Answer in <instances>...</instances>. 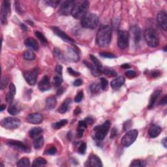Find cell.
Returning a JSON list of instances; mask_svg holds the SVG:
<instances>
[{
  "instance_id": "cell-52",
  "label": "cell",
  "mask_w": 167,
  "mask_h": 167,
  "mask_svg": "<svg viewBox=\"0 0 167 167\" xmlns=\"http://www.w3.org/2000/svg\"><path fill=\"white\" fill-rule=\"evenodd\" d=\"M84 120V122L86 123V124L88 125L93 124V123H94V122H95V120H94L93 118H91V117H87Z\"/></svg>"
},
{
  "instance_id": "cell-44",
  "label": "cell",
  "mask_w": 167,
  "mask_h": 167,
  "mask_svg": "<svg viewBox=\"0 0 167 167\" xmlns=\"http://www.w3.org/2000/svg\"><path fill=\"white\" fill-rule=\"evenodd\" d=\"M45 3L49 5L50 7H56L59 4L60 1H56V0H48V1H45Z\"/></svg>"
},
{
  "instance_id": "cell-37",
  "label": "cell",
  "mask_w": 167,
  "mask_h": 167,
  "mask_svg": "<svg viewBox=\"0 0 167 167\" xmlns=\"http://www.w3.org/2000/svg\"><path fill=\"white\" fill-rule=\"evenodd\" d=\"M35 35H36V37H37L40 40V41L43 43V44H44V45L47 44L48 41H47V39H46V37H45V35H43L42 33H41L40 31H35Z\"/></svg>"
},
{
  "instance_id": "cell-24",
  "label": "cell",
  "mask_w": 167,
  "mask_h": 167,
  "mask_svg": "<svg viewBox=\"0 0 167 167\" xmlns=\"http://www.w3.org/2000/svg\"><path fill=\"white\" fill-rule=\"evenodd\" d=\"M57 101L54 96H50L46 99V108L48 110H52L56 106Z\"/></svg>"
},
{
  "instance_id": "cell-34",
  "label": "cell",
  "mask_w": 167,
  "mask_h": 167,
  "mask_svg": "<svg viewBox=\"0 0 167 167\" xmlns=\"http://www.w3.org/2000/svg\"><path fill=\"white\" fill-rule=\"evenodd\" d=\"M47 163V161H46L43 157H39V158L35 159L33 162L32 166H40L43 165H45Z\"/></svg>"
},
{
  "instance_id": "cell-19",
  "label": "cell",
  "mask_w": 167,
  "mask_h": 167,
  "mask_svg": "<svg viewBox=\"0 0 167 167\" xmlns=\"http://www.w3.org/2000/svg\"><path fill=\"white\" fill-rule=\"evenodd\" d=\"M125 82V78L123 76L118 77L110 82V86L113 89L117 90L122 87Z\"/></svg>"
},
{
  "instance_id": "cell-61",
  "label": "cell",
  "mask_w": 167,
  "mask_h": 167,
  "mask_svg": "<svg viewBox=\"0 0 167 167\" xmlns=\"http://www.w3.org/2000/svg\"><path fill=\"white\" fill-rule=\"evenodd\" d=\"M121 67H122V69H129V68H130V65L129 64H123Z\"/></svg>"
},
{
  "instance_id": "cell-1",
  "label": "cell",
  "mask_w": 167,
  "mask_h": 167,
  "mask_svg": "<svg viewBox=\"0 0 167 167\" xmlns=\"http://www.w3.org/2000/svg\"><path fill=\"white\" fill-rule=\"evenodd\" d=\"M112 39V29L108 25H102L96 35V43L100 47H106L110 45Z\"/></svg>"
},
{
  "instance_id": "cell-16",
  "label": "cell",
  "mask_w": 167,
  "mask_h": 167,
  "mask_svg": "<svg viewBox=\"0 0 167 167\" xmlns=\"http://www.w3.org/2000/svg\"><path fill=\"white\" fill-rule=\"evenodd\" d=\"M27 122L31 124L38 125L43 122V115L39 113H32L28 115L27 117Z\"/></svg>"
},
{
  "instance_id": "cell-56",
  "label": "cell",
  "mask_w": 167,
  "mask_h": 167,
  "mask_svg": "<svg viewBox=\"0 0 167 167\" xmlns=\"http://www.w3.org/2000/svg\"><path fill=\"white\" fill-rule=\"evenodd\" d=\"M151 74L152 76L154 77V78H156V77H158L159 75H160V71L155 70V71H151Z\"/></svg>"
},
{
  "instance_id": "cell-28",
  "label": "cell",
  "mask_w": 167,
  "mask_h": 167,
  "mask_svg": "<svg viewBox=\"0 0 167 167\" xmlns=\"http://www.w3.org/2000/svg\"><path fill=\"white\" fill-rule=\"evenodd\" d=\"M43 130L41 127H33L29 131V135L32 139H35L43 133Z\"/></svg>"
},
{
  "instance_id": "cell-23",
  "label": "cell",
  "mask_w": 167,
  "mask_h": 167,
  "mask_svg": "<svg viewBox=\"0 0 167 167\" xmlns=\"http://www.w3.org/2000/svg\"><path fill=\"white\" fill-rule=\"evenodd\" d=\"M24 44L26 47L31 48L32 50H39V44L37 41L33 38H28L24 41Z\"/></svg>"
},
{
  "instance_id": "cell-40",
  "label": "cell",
  "mask_w": 167,
  "mask_h": 167,
  "mask_svg": "<svg viewBox=\"0 0 167 167\" xmlns=\"http://www.w3.org/2000/svg\"><path fill=\"white\" fill-rule=\"evenodd\" d=\"M8 112L11 115H17L19 113V110L17 106L14 105H11L8 108Z\"/></svg>"
},
{
  "instance_id": "cell-3",
  "label": "cell",
  "mask_w": 167,
  "mask_h": 167,
  "mask_svg": "<svg viewBox=\"0 0 167 167\" xmlns=\"http://www.w3.org/2000/svg\"><path fill=\"white\" fill-rule=\"evenodd\" d=\"M144 37L150 47L156 48L159 45V37L153 28H147L144 32Z\"/></svg>"
},
{
  "instance_id": "cell-12",
  "label": "cell",
  "mask_w": 167,
  "mask_h": 167,
  "mask_svg": "<svg viewBox=\"0 0 167 167\" xmlns=\"http://www.w3.org/2000/svg\"><path fill=\"white\" fill-rule=\"evenodd\" d=\"M7 144L9 145V146L13 147L14 149L20 150V151L24 152H29L30 151V149L24 143V142L19 141V140H8L7 142Z\"/></svg>"
},
{
  "instance_id": "cell-9",
  "label": "cell",
  "mask_w": 167,
  "mask_h": 167,
  "mask_svg": "<svg viewBox=\"0 0 167 167\" xmlns=\"http://www.w3.org/2000/svg\"><path fill=\"white\" fill-rule=\"evenodd\" d=\"M39 74L38 67H35L32 69L29 70L24 73V76L26 81L31 86H34L37 82Z\"/></svg>"
},
{
  "instance_id": "cell-49",
  "label": "cell",
  "mask_w": 167,
  "mask_h": 167,
  "mask_svg": "<svg viewBox=\"0 0 167 167\" xmlns=\"http://www.w3.org/2000/svg\"><path fill=\"white\" fill-rule=\"evenodd\" d=\"M56 153V148L54 146H51L49 147L48 149H47L45 151V154L46 155H50V156H52V155H54Z\"/></svg>"
},
{
  "instance_id": "cell-64",
  "label": "cell",
  "mask_w": 167,
  "mask_h": 167,
  "mask_svg": "<svg viewBox=\"0 0 167 167\" xmlns=\"http://www.w3.org/2000/svg\"><path fill=\"white\" fill-rule=\"evenodd\" d=\"M164 51H165V52L166 51V47H165V48H164Z\"/></svg>"
},
{
  "instance_id": "cell-62",
  "label": "cell",
  "mask_w": 167,
  "mask_h": 167,
  "mask_svg": "<svg viewBox=\"0 0 167 167\" xmlns=\"http://www.w3.org/2000/svg\"><path fill=\"white\" fill-rule=\"evenodd\" d=\"M20 26H21V28H22V30H24V31H27L28 30V27L27 26H26L25 24H22L21 25H20Z\"/></svg>"
},
{
  "instance_id": "cell-25",
  "label": "cell",
  "mask_w": 167,
  "mask_h": 167,
  "mask_svg": "<svg viewBox=\"0 0 167 167\" xmlns=\"http://www.w3.org/2000/svg\"><path fill=\"white\" fill-rule=\"evenodd\" d=\"M161 90H156L154 92L152 93V95H151V97H150L149 99V105H148V108L151 109L154 106L155 104L156 103L157 99H158L159 95H161Z\"/></svg>"
},
{
  "instance_id": "cell-35",
  "label": "cell",
  "mask_w": 167,
  "mask_h": 167,
  "mask_svg": "<svg viewBox=\"0 0 167 167\" xmlns=\"http://www.w3.org/2000/svg\"><path fill=\"white\" fill-rule=\"evenodd\" d=\"M67 123H68L67 120H65V119L62 120H60L59 122H57L56 123H54V124L52 125V127L55 129H59L65 126V125L67 124Z\"/></svg>"
},
{
  "instance_id": "cell-4",
  "label": "cell",
  "mask_w": 167,
  "mask_h": 167,
  "mask_svg": "<svg viewBox=\"0 0 167 167\" xmlns=\"http://www.w3.org/2000/svg\"><path fill=\"white\" fill-rule=\"evenodd\" d=\"M99 19L98 16L93 13L86 14L81 19L82 26L88 29H95L99 25Z\"/></svg>"
},
{
  "instance_id": "cell-17",
  "label": "cell",
  "mask_w": 167,
  "mask_h": 167,
  "mask_svg": "<svg viewBox=\"0 0 167 167\" xmlns=\"http://www.w3.org/2000/svg\"><path fill=\"white\" fill-rule=\"evenodd\" d=\"M39 89L41 91H47L50 90V88H51V85H50V78L48 76H44V77L42 78V80L39 82Z\"/></svg>"
},
{
  "instance_id": "cell-30",
  "label": "cell",
  "mask_w": 167,
  "mask_h": 167,
  "mask_svg": "<svg viewBox=\"0 0 167 167\" xmlns=\"http://www.w3.org/2000/svg\"><path fill=\"white\" fill-rule=\"evenodd\" d=\"M44 138L42 136H39L37 138H35V139L33 142V146H34L35 149H39L44 145Z\"/></svg>"
},
{
  "instance_id": "cell-33",
  "label": "cell",
  "mask_w": 167,
  "mask_h": 167,
  "mask_svg": "<svg viewBox=\"0 0 167 167\" xmlns=\"http://www.w3.org/2000/svg\"><path fill=\"white\" fill-rule=\"evenodd\" d=\"M24 58L26 60L31 61V60H33L35 59V54L31 50H26L24 54Z\"/></svg>"
},
{
  "instance_id": "cell-55",
  "label": "cell",
  "mask_w": 167,
  "mask_h": 167,
  "mask_svg": "<svg viewBox=\"0 0 167 167\" xmlns=\"http://www.w3.org/2000/svg\"><path fill=\"white\" fill-rule=\"evenodd\" d=\"M82 84H83V81H82V79H80V78L76 79L73 83L74 86H80Z\"/></svg>"
},
{
  "instance_id": "cell-48",
  "label": "cell",
  "mask_w": 167,
  "mask_h": 167,
  "mask_svg": "<svg viewBox=\"0 0 167 167\" xmlns=\"http://www.w3.org/2000/svg\"><path fill=\"white\" fill-rule=\"evenodd\" d=\"M54 55H55V57H57L59 60L64 61V58L63 57L62 54L59 49H58V48H55L54 50Z\"/></svg>"
},
{
  "instance_id": "cell-27",
  "label": "cell",
  "mask_w": 167,
  "mask_h": 167,
  "mask_svg": "<svg viewBox=\"0 0 167 167\" xmlns=\"http://www.w3.org/2000/svg\"><path fill=\"white\" fill-rule=\"evenodd\" d=\"M71 103V99H67L64 103L62 104V105L60 106V107L59 108V113L61 114H65V112H67V110L69 109V107L70 106V104Z\"/></svg>"
},
{
  "instance_id": "cell-18",
  "label": "cell",
  "mask_w": 167,
  "mask_h": 167,
  "mask_svg": "<svg viewBox=\"0 0 167 167\" xmlns=\"http://www.w3.org/2000/svg\"><path fill=\"white\" fill-rule=\"evenodd\" d=\"M66 57L70 61L77 62L79 61V54L77 50L74 48H69L66 52Z\"/></svg>"
},
{
  "instance_id": "cell-20",
  "label": "cell",
  "mask_w": 167,
  "mask_h": 167,
  "mask_svg": "<svg viewBox=\"0 0 167 167\" xmlns=\"http://www.w3.org/2000/svg\"><path fill=\"white\" fill-rule=\"evenodd\" d=\"M131 32L135 43H139L141 39V30L138 26H134L131 28Z\"/></svg>"
},
{
  "instance_id": "cell-21",
  "label": "cell",
  "mask_w": 167,
  "mask_h": 167,
  "mask_svg": "<svg viewBox=\"0 0 167 167\" xmlns=\"http://www.w3.org/2000/svg\"><path fill=\"white\" fill-rule=\"evenodd\" d=\"M16 87L14 86V84L13 83H11L10 85H9V93H7L6 99L7 101L9 103L12 104V103L13 102L14 95L16 94Z\"/></svg>"
},
{
  "instance_id": "cell-53",
  "label": "cell",
  "mask_w": 167,
  "mask_h": 167,
  "mask_svg": "<svg viewBox=\"0 0 167 167\" xmlns=\"http://www.w3.org/2000/svg\"><path fill=\"white\" fill-rule=\"evenodd\" d=\"M62 70H63L62 67L61 66V65H57L56 67H55V73L57 74V75H60V76H62Z\"/></svg>"
},
{
  "instance_id": "cell-63",
  "label": "cell",
  "mask_w": 167,
  "mask_h": 167,
  "mask_svg": "<svg viewBox=\"0 0 167 167\" xmlns=\"http://www.w3.org/2000/svg\"><path fill=\"white\" fill-rule=\"evenodd\" d=\"M5 108H6V106L5 105H1V112H2V111H3L5 109Z\"/></svg>"
},
{
  "instance_id": "cell-15",
  "label": "cell",
  "mask_w": 167,
  "mask_h": 167,
  "mask_svg": "<svg viewBox=\"0 0 167 167\" xmlns=\"http://www.w3.org/2000/svg\"><path fill=\"white\" fill-rule=\"evenodd\" d=\"M52 30L53 31H54V32L55 35H57L58 37H59V38H61L62 39L65 41V42H67L68 43H74V39H72L71 37H69L68 35H67L64 31L60 30L59 28L53 27Z\"/></svg>"
},
{
  "instance_id": "cell-10",
  "label": "cell",
  "mask_w": 167,
  "mask_h": 167,
  "mask_svg": "<svg viewBox=\"0 0 167 167\" xmlns=\"http://www.w3.org/2000/svg\"><path fill=\"white\" fill-rule=\"evenodd\" d=\"M76 2L73 0H67L62 3L60 6L59 12L62 15L69 16L72 14Z\"/></svg>"
},
{
  "instance_id": "cell-43",
  "label": "cell",
  "mask_w": 167,
  "mask_h": 167,
  "mask_svg": "<svg viewBox=\"0 0 167 167\" xmlns=\"http://www.w3.org/2000/svg\"><path fill=\"white\" fill-rule=\"evenodd\" d=\"M87 149V145L85 142H82V143L80 144V146L78 147V152L80 154H84L86 153Z\"/></svg>"
},
{
  "instance_id": "cell-14",
  "label": "cell",
  "mask_w": 167,
  "mask_h": 167,
  "mask_svg": "<svg viewBox=\"0 0 167 167\" xmlns=\"http://www.w3.org/2000/svg\"><path fill=\"white\" fill-rule=\"evenodd\" d=\"M157 22L160 27L166 31L167 30V14L165 11H161L157 14Z\"/></svg>"
},
{
  "instance_id": "cell-41",
  "label": "cell",
  "mask_w": 167,
  "mask_h": 167,
  "mask_svg": "<svg viewBox=\"0 0 167 167\" xmlns=\"http://www.w3.org/2000/svg\"><path fill=\"white\" fill-rule=\"evenodd\" d=\"M9 77L7 76H5L2 77L1 80V83H0V88L1 89H4L7 86V84L9 83Z\"/></svg>"
},
{
  "instance_id": "cell-51",
  "label": "cell",
  "mask_w": 167,
  "mask_h": 167,
  "mask_svg": "<svg viewBox=\"0 0 167 167\" xmlns=\"http://www.w3.org/2000/svg\"><path fill=\"white\" fill-rule=\"evenodd\" d=\"M125 76L128 78H135V76H137L136 72H135L134 71H128L126 72H125Z\"/></svg>"
},
{
  "instance_id": "cell-59",
  "label": "cell",
  "mask_w": 167,
  "mask_h": 167,
  "mask_svg": "<svg viewBox=\"0 0 167 167\" xmlns=\"http://www.w3.org/2000/svg\"><path fill=\"white\" fill-rule=\"evenodd\" d=\"M74 113L75 115H78L79 114H80L81 113V109H80V108L78 107H78H76V109L74 110Z\"/></svg>"
},
{
  "instance_id": "cell-38",
  "label": "cell",
  "mask_w": 167,
  "mask_h": 167,
  "mask_svg": "<svg viewBox=\"0 0 167 167\" xmlns=\"http://www.w3.org/2000/svg\"><path fill=\"white\" fill-rule=\"evenodd\" d=\"M146 163L144 161L139 160V159H137V160L133 161L131 164H130V166L131 167H143L146 166Z\"/></svg>"
},
{
  "instance_id": "cell-29",
  "label": "cell",
  "mask_w": 167,
  "mask_h": 167,
  "mask_svg": "<svg viewBox=\"0 0 167 167\" xmlns=\"http://www.w3.org/2000/svg\"><path fill=\"white\" fill-rule=\"evenodd\" d=\"M83 63L86 65L87 67H88V69H89L91 70V73H92L94 75V76H99V75L101 74V72L99 71V70L96 68V67L95 66V65H92L91 64H90V63H89L87 61H86V60H85V61H84Z\"/></svg>"
},
{
  "instance_id": "cell-2",
  "label": "cell",
  "mask_w": 167,
  "mask_h": 167,
  "mask_svg": "<svg viewBox=\"0 0 167 167\" xmlns=\"http://www.w3.org/2000/svg\"><path fill=\"white\" fill-rule=\"evenodd\" d=\"M89 3L88 1H80L75 3L72 16L76 19H82L87 14Z\"/></svg>"
},
{
  "instance_id": "cell-54",
  "label": "cell",
  "mask_w": 167,
  "mask_h": 167,
  "mask_svg": "<svg viewBox=\"0 0 167 167\" xmlns=\"http://www.w3.org/2000/svg\"><path fill=\"white\" fill-rule=\"evenodd\" d=\"M130 127H131V122H130V121H127V122H126L124 123V125H123V129H124V130H126L127 129H129Z\"/></svg>"
},
{
  "instance_id": "cell-46",
  "label": "cell",
  "mask_w": 167,
  "mask_h": 167,
  "mask_svg": "<svg viewBox=\"0 0 167 167\" xmlns=\"http://www.w3.org/2000/svg\"><path fill=\"white\" fill-rule=\"evenodd\" d=\"M100 55L103 57L110 58V59H113V58L116 57V56L114 54H113L112 53H110V52H101Z\"/></svg>"
},
{
  "instance_id": "cell-22",
  "label": "cell",
  "mask_w": 167,
  "mask_h": 167,
  "mask_svg": "<svg viewBox=\"0 0 167 167\" xmlns=\"http://www.w3.org/2000/svg\"><path fill=\"white\" fill-rule=\"evenodd\" d=\"M161 128L159 125H153L148 130L149 136L151 138H156L161 134Z\"/></svg>"
},
{
  "instance_id": "cell-39",
  "label": "cell",
  "mask_w": 167,
  "mask_h": 167,
  "mask_svg": "<svg viewBox=\"0 0 167 167\" xmlns=\"http://www.w3.org/2000/svg\"><path fill=\"white\" fill-rule=\"evenodd\" d=\"M101 88V84H98V83H93L90 86V89L91 91L93 93H97L100 91Z\"/></svg>"
},
{
  "instance_id": "cell-6",
  "label": "cell",
  "mask_w": 167,
  "mask_h": 167,
  "mask_svg": "<svg viewBox=\"0 0 167 167\" xmlns=\"http://www.w3.org/2000/svg\"><path fill=\"white\" fill-rule=\"evenodd\" d=\"M21 124L20 120L17 118L8 117L4 119L1 122V126L7 129L13 130L16 129L20 126Z\"/></svg>"
},
{
  "instance_id": "cell-58",
  "label": "cell",
  "mask_w": 167,
  "mask_h": 167,
  "mask_svg": "<svg viewBox=\"0 0 167 167\" xmlns=\"http://www.w3.org/2000/svg\"><path fill=\"white\" fill-rule=\"evenodd\" d=\"M65 91V89L62 87V88H59V89H57V95H62V94L64 93Z\"/></svg>"
},
{
  "instance_id": "cell-31",
  "label": "cell",
  "mask_w": 167,
  "mask_h": 167,
  "mask_svg": "<svg viewBox=\"0 0 167 167\" xmlns=\"http://www.w3.org/2000/svg\"><path fill=\"white\" fill-rule=\"evenodd\" d=\"M91 60L93 63V65L96 67V68L99 71L102 72L103 71V65L101 64V62L95 56H94L93 55H90Z\"/></svg>"
},
{
  "instance_id": "cell-57",
  "label": "cell",
  "mask_w": 167,
  "mask_h": 167,
  "mask_svg": "<svg viewBox=\"0 0 167 167\" xmlns=\"http://www.w3.org/2000/svg\"><path fill=\"white\" fill-rule=\"evenodd\" d=\"M166 103H167V95H165L163 99H161V102L159 103V105L164 106L166 105Z\"/></svg>"
},
{
  "instance_id": "cell-5",
  "label": "cell",
  "mask_w": 167,
  "mask_h": 167,
  "mask_svg": "<svg viewBox=\"0 0 167 167\" xmlns=\"http://www.w3.org/2000/svg\"><path fill=\"white\" fill-rule=\"evenodd\" d=\"M111 122L110 120H106L100 126L95 128V138L99 140H103L109 131Z\"/></svg>"
},
{
  "instance_id": "cell-42",
  "label": "cell",
  "mask_w": 167,
  "mask_h": 167,
  "mask_svg": "<svg viewBox=\"0 0 167 167\" xmlns=\"http://www.w3.org/2000/svg\"><path fill=\"white\" fill-rule=\"evenodd\" d=\"M63 82L62 76L60 75H56L54 78V85L55 87H59L61 86L62 83Z\"/></svg>"
},
{
  "instance_id": "cell-36",
  "label": "cell",
  "mask_w": 167,
  "mask_h": 167,
  "mask_svg": "<svg viewBox=\"0 0 167 167\" xmlns=\"http://www.w3.org/2000/svg\"><path fill=\"white\" fill-rule=\"evenodd\" d=\"M30 165V161L29 159L26 158V157H24V158L21 159L19 160L17 163V166L18 167H28Z\"/></svg>"
},
{
  "instance_id": "cell-47",
  "label": "cell",
  "mask_w": 167,
  "mask_h": 167,
  "mask_svg": "<svg viewBox=\"0 0 167 167\" xmlns=\"http://www.w3.org/2000/svg\"><path fill=\"white\" fill-rule=\"evenodd\" d=\"M84 97V93L82 91H80L79 92L77 93V95H76L74 98V101L76 103H80L81 102L82 99H83Z\"/></svg>"
},
{
  "instance_id": "cell-11",
  "label": "cell",
  "mask_w": 167,
  "mask_h": 167,
  "mask_svg": "<svg viewBox=\"0 0 167 167\" xmlns=\"http://www.w3.org/2000/svg\"><path fill=\"white\" fill-rule=\"evenodd\" d=\"M11 13L10 1L4 0L2 2L1 7V22L2 24H5L7 22V15Z\"/></svg>"
},
{
  "instance_id": "cell-45",
  "label": "cell",
  "mask_w": 167,
  "mask_h": 167,
  "mask_svg": "<svg viewBox=\"0 0 167 167\" xmlns=\"http://www.w3.org/2000/svg\"><path fill=\"white\" fill-rule=\"evenodd\" d=\"M100 84L101 86V88H102L103 90H106V89L108 88V82L107 80L105 78H101Z\"/></svg>"
},
{
  "instance_id": "cell-60",
  "label": "cell",
  "mask_w": 167,
  "mask_h": 167,
  "mask_svg": "<svg viewBox=\"0 0 167 167\" xmlns=\"http://www.w3.org/2000/svg\"><path fill=\"white\" fill-rule=\"evenodd\" d=\"M166 142H167V139H166V137H165V138H164V139L163 140H162V142H161L162 144L163 145V146L164 147H167Z\"/></svg>"
},
{
  "instance_id": "cell-50",
  "label": "cell",
  "mask_w": 167,
  "mask_h": 167,
  "mask_svg": "<svg viewBox=\"0 0 167 167\" xmlns=\"http://www.w3.org/2000/svg\"><path fill=\"white\" fill-rule=\"evenodd\" d=\"M67 72H68V73L69 74H71V76H78L80 75V72L75 71L74 70H73L71 68V67H68V68H67Z\"/></svg>"
},
{
  "instance_id": "cell-26",
  "label": "cell",
  "mask_w": 167,
  "mask_h": 167,
  "mask_svg": "<svg viewBox=\"0 0 167 167\" xmlns=\"http://www.w3.org/2000/svg\"><path fill=\"white\" fill-rule=\"evenodd\" d=\"M87 127H88V125L84 122V120L80 121L78 125V127H77V137L82 138Z\"/></svg>"
},
{
  "instance_id": "cell-32",
  "label": "cell",
  "mask_w": 167,
  "mask_h": 167,
  "mask_svg": "<svg viewBox=\"0 0 167 167\" xmlns=\"http://www.w3.org/2000/svg\"><path fill=\"white\" fill-rule=\"evenodd\" d=\"M102 72L104 74H106V76L110 77H114L117 76V72H116L115 70L111 68H108V67H105V68H103Z\"/></svg>"
},
{
  "instance_id": "cell-13",
  "label": "cell",
  "mask_w": 167,
  "mask_h": 167,
  "mask_svg": "<svg viewBox=\"0 0 167 167\" xmlns=\"http://www.w3.org/2000/svg\"><path fill=\"white\" fill-rule=\"evenodd\" d=\"M86 166H96V167H101L103 166V163L101 159L96 156V155H91L89 157L88 161H86L85 164Z\"/></svg>"
},
{
  "instance_id": "cell-8",
  "label": "cell",
  "mask_w": 167,
  "mask_h": 167,
  "mask_svg": "<svg viewBox=\"0 0 167 167\" xmlns=\"http://www.w3.org/2000/svg\"><path fill=\"white\" fill-rule=\"evenodd\" d=\"M137 130L132 129L127 131L122 139V144L124 147H129L134 142L138 137Z\"/></svg>"
},
{
  "instance_id": "cell-7",
  "label": "cell",
  "mask_w": 167,
  "mask_h": 167,
  "mask_svg": "<svg viewBox=\"0 0 167 167\" xmlns=\"http://www.w3.org/2000/svg\"><path fill=\"white\" fill-rule=\"evenodd\" d=\"M129 34L127 31L122 30L118 32V46L120 49L125 50L129 47Z\"/></svg>"
}]
</instances>
